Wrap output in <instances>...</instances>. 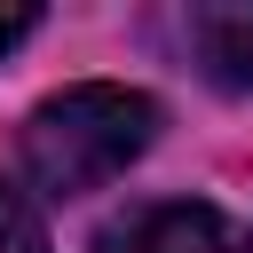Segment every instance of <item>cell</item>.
<instances>
[{
	"mask_svg": "<svg viewBox=\"0 0 253 253\" xmlns=\"http://www.w3.org/2000/svg\"><path fill=\"white\" fill-rule=\"evenodd\" d=\"M174 32H182V55H190L213 87L253 95V16H245V8H190Z\"/></svg>",
	"mask_w": 253,
	"mask_h": 253,
	"instance_id": "cell-3",
	"label": "cell"
},
{
	"mask_svg": "<svg viewBox=\"0 0 253 253\" xmlns=\"http://www.w3.org/2000/svg\"><path fill=\"white\" fill-rule=\"evenodd\" d=\"M150 142H158V103L142 87L79 79V87H55L47 103H32V119L16 134V166L40 198H87V190L119 182Z\"/></svg>",
	"mask_w": 253,
	"mask_h": 253,
	"instance_id": "cell-1",
	"label": "cell"
},
{
	"mask_svg": "<svg viewBox=\"0 0 253 253\" xmlns=\"http://www.w3.org/2000/svg\"><path fill=\"white\" fill-rule=\"evenodd\" d=\"M87 253H237L229 245V221L198 198H142L126 213H111Z\"/></svg>",
	"mask_w": 253,
	"mask_h": 253,
	"instance_id": "cell-2",
	"label": "cell"
},
{
	"mask_svg": "<svg viewBox=\"0 0 253 253\" xmlns=\"http://www.w3.org/2000/svg\"><path fill=\"white\" fill-rule=\"evenodd\" d=\"M237 253H253V237H245V245H237Z\"/></svg>",
	"mask_w": 253,
	"mask_h": 253,
	"instance_id": "cell-6",
	"label": "cell"
},
{
	"mask_svg": "<svg viewBox=\"0 0 253 253\" xmlns=\"http://www.w3.org/2000/svg\"><path fill=\"white\" fill-rule=\"evenodd\" d=\"M32 32H40V8H0V55H16Z\"/></svg>",
	"mask_w": 253,
	"mask_h": 253,
	"instance_id": "cell-5",
	"label": "cell"
},
{
	"mask_svg": "<svg viewBox=\"0 0 253 253\" xmlns=\"http://www.w3.org/2000/svg\"><path fill=\"white\" fill-rule=\"evenodd\" d=\"M0 253H47V229H40V206L16 190V182H0Z\"/></svg>",
	"mask_w": 253,
	"mask_h": 253,
	"instance_id": "cell-4",
	"label": "cell"
}]
</instances>
